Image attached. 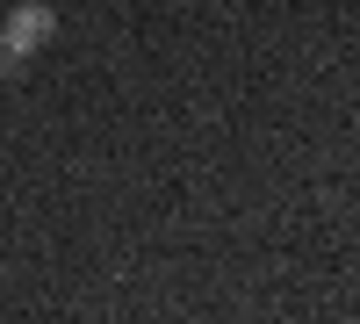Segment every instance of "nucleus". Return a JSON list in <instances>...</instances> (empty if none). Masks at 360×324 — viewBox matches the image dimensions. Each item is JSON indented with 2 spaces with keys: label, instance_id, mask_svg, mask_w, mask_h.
Masks as SVG:
<instances>
[{
  "label": "nucleus",
  "instance_id": "f257e3e1",
  "mask_svg": "<svg viewBox=\"0 0 360 324\" xmlns=\"http://www.w3.org/2000/svg\"><path fill=\"white\" fill-rule=\"evenodd\" d=\"M58 37V15L44 8V0H22V8H8L0 15V44H8L15 58H29V51H44Z\"/></svg>",
  "mask_w": 360,
  "mask_h": 324
},
{
  "label": "nucleus",
  "instance_id": "f03ea898",
  "mask_svg": "<svg viewBox=\"0 0 360 324\" xmlns=\"http://www.w3.org/2000/svg\"><path fill=\"white\" fill-rule=\"evenodd\" d=\"M15 72H22V58H15L8 44H0V79H15Z\"/></svg>",
  "mask_w": 360,
  "mask_h": 324
}]
</instances>
